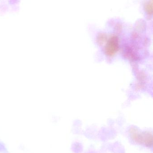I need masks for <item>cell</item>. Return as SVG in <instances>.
Masks as SVG:
<instances>
[{
	"label": "cell",
	"mask_w": 153,
	"mask_h": 153,
	"mask_svg": "<svg viewBox=\"0 0 153 153\" xmlns=\"http://www.w3.org/2000/svg\"><path fill=\"white\" fill-rule=\"evenodd\" d=\"M130 138L136 143L152 148L153 145V134L149 132H140L135 129H132L129 132Z\"/></svg>",
	"instance_id": "1"
}]
</instances>
